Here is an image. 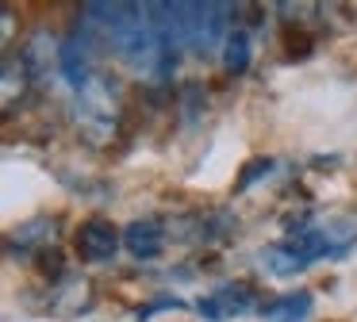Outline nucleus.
<instances>
[{"instance_id":"7","label":"nucleus","mask_w":357,"mask_h":322,"mask_svg":"<svg viewBox=\"0 0 357 322\" xmlns=\"http://www.w3.org/2000/svg\"><path fill=\"white\" fill-rule=\"evenodd\" d=\"M119 230L112 227L108 219H89V222H81V230H77V253L85 261H93V265H108V261H116V253H119Z\"/></svg>"},{"instance_id":"14","label":"nucleus","mask_w":357,"mask_h":322,"mask_svg":"<svg viewBox=\"0 0 357 322\" xmlns=\"http://www.w3.org/2000/svg\"><path fill=\"white\" fill-rule=\"evenodd\" d=\"M273 169H277V161H273V158H254L246 169H242V176H238V192H246L254 181H261V176H269Z\"/></svg>"},{"instance_id":"13","label":"nucleus","mask_w":357,"mask_h":322,"mask_svg":"<svg viewBox=\"0 0 357 322\" xmlns=\"http://www.w3.org/2000/svg\"><path fill=\"white\" fill-rule=\"evenodd\" d=\"M250 54H254V46H250V35L242 27H234L231 35H227V43H223V66H227V73H246L250 69Z\"/></svg>"},{"instance_id":"3","label":"nucleus","mask_w":357,"mask_h":322,"mask_svg":"<svg viewBox=\"0 0 357 322\" xmlns=\"http://www.w3.org/2000/svg\"><path fill=\"white\" fill-rule=\"evenodd\" d=\"M185 12V46L192 54H211L227 43V4H181Z\"/></svg>"},{"instance_id":"6","label":"nucleus","mask_w":357,"mask_h":322,"mask_svg":"<svg viewBox=\"0 0 357 322\" xmlns=\"http://www.w3.org/2000/svg\"><path fill=\"white\" fill-rule=\"evenodd\" d=\"M196 311L204 314V322H231L242 314L254 311V291L246 284H223V288L208 291V296L196 303Z\"/></svg>"},{"instance_id":"12","label":"nucleus","mask_w":357,"mask_h":322,"mask_svg":"<svg viewBox=\"0 0 357 322\" xmlns=\"http://www.w3.org/2000/svg\"><path fill=\"white\" fill-rule=\"evenodd\" d=\"M257 257H261V268H265L269 276H296V273H303V268H307V261H303L296 250H288L284 242L261 250Z\"/></svg>"},{"instance_id":"1","label":"nucleus","mask_w":357,"mask_h":322,"mask_svg":"<svg viewBox=\"0 0 357 322\" xmlns=\"http://www.w3.org/2000/svg\"><path fill=\"white\" fill-rule=\"evenodd\" d=\"M288 250H296L307 265L323 257H346L349 250L357 245V222L349 219H323V222H311V227H296L292 234L284 238Z\"/></svg>"},{"instance_id":"9","label":"nucleus","mask_w":357,"mask_h":322,"mask_svg":"<svg viewBox=\"0 0 357 322\" xmlns=\"http://www.w3.org/2000/svg\"><path fill=\"white\" fill-rule=\"evenodd\" d=\"M165 234H169V230H162V222L135 219L131 227L123 230V245H127V253H131L135 261H154L158 253L165 250Z\"/></svg>"},{"instance_id":"4","label":"nucleus","mask_w":357,"mask_h":322,"mask_svg":"<svg viewBox=\"0 0 357 322\" xmlns=\"http://www.w3.org/2000/svg\"><path fill=\"white\" fill-rule=\"evenodd\" d=\"M238 230V219L231 211H192L169 222V238L185 245H223Z\"/></svg>"},{"instance_id":"5","label":"nucleus","mask_w":357,"mask_h":322,"mask_svg":"<svg viewBox=\"0 0 357 322\" xmlns=\"http://www.w3.org/2000/svg\"><path fill=\"white\" fill-rule=\"evenodd\" d=\"M93 35H96V31L81 20L77 27H73V35L62 43V77L77 92L93 81Z\"/></svg>"},{"instance_id":"8","label":"nucleus","mask_w":357,"mask_h":322,"mask_svg":"<svg viewBox=\"0 0 357 322\" xmlns=\"http://www.w3.org/2000/svg\"><path fill=\"white\" fill-rule=\"evenodd\" d=\"M20 61H24V69H27L31 81H47L54 66L62 69V46H58V38L50 35V31H31L27 43H24Z\"/></svg>"},{"instance_id":"10","label":"nucleus","mask_w":357,"mask_h":322,"mask_svg":"<svg viewBox=\"0 0 357 322\" xmlns=\"http://www.w3.org/2000/svg\"><path fill=\"white\" fill-rule=\"evenodd\" d=\"M47 242H54V219L39 215V219L20 222V227L8 234V245H4V250H8V257H27V253H35Z\"/></svg>"},{"instance_id":"15","label":"nucleus","mask_w":357,"mask_h":322,"mask_svg":"<svg viewBox=\"0 0 357 322\" xmlns=\"http://www.w3.org/2000/svg\"><path fill=\"white\" fill-rule=\"evenodd\" d=\"M185 307V299H177V296H162V299H150L146 307H139V322H146L150 314H158V311H181Z\"/></svg>"},{"instance_id":"11","label":"nucleus","mask_w":357,"mask_h":322,"mask_svg":"<svg viewBox=\"0 0 357 322\" xmlns=\"http://www.w3.org/2000/svg\"><path fill=\"white\" fill-rule=\"evenodd\" d=\"M315 307V296L311 291H284V296L261 303V322H303Z\"/></svg>"},{"instance_id":"2","label":"nucleus","mask_w":357,"mask_h":322,"mask_svg":"<svg viewBox=\"0 0 357 322\" xmlns=\"http://www.w3.org/2000/svg\"><path fill=\"white\" fill-rule=\"evenodd\" d=\"M73 119H77V130L89 142H108V138L116 135V96H112V89L100 77H93V81L77 92Z\"/></svg>"}]
</instances>
